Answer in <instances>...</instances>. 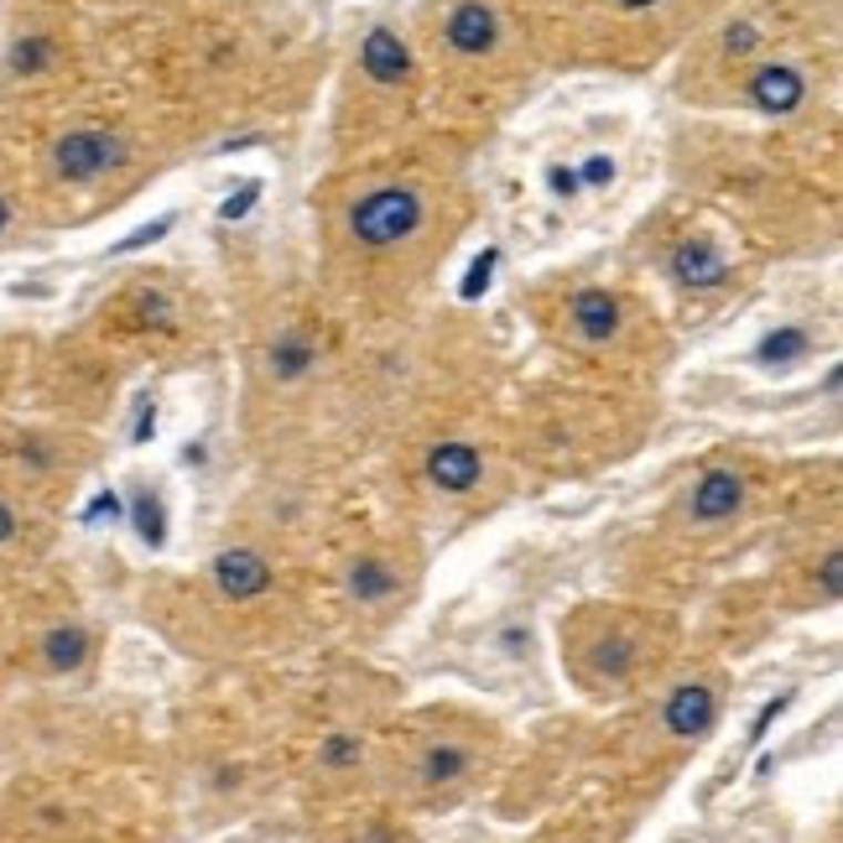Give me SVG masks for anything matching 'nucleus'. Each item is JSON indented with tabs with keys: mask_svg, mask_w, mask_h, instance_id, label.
Masks as SVG:
<instances>
[{
	"mask_svg": "<svg viewBox=\"0 0 843 843\" xmlns=\"http://www.w3.org/2000/svg\"><path fill=\"white\" fill-rule=\"evenodd\" d=\"M42 656H48L52 671H79L89 661V630L84 625H58L48 646H42Z\"/></svg>",
	"mask_w": 843,
	"mask_h": 843,
	"instance_id": "nucleus-12",
	"label": "nucleus"
},
{
	"mask_svg": "<svg viewBox=\"0 0 843 843\" xmlns=\"http://www.w3.org/2000/svg\"><path fill=\"white\" fill-rule=\"evenodd\" d=\"M723 42H729V52H750L755 32H750V27H729V37H723Z\"/></svg>",
	"mask_w": 843,
	"mask_h": 843,
	"instance_id": "nucleus-28",
	"label": "nucleus"
},
{
	"mask_svg": "<svg viewBox=\"0 0 843 843\" xmlns=\"http://www.w3.org/2000/svg\"><path fill=\"white\" fill-rule=\"evenodd\" d=\"M448 42L459 52H490L495 48V11L480 0H464L453 17H448Z\"/></svg>",
	"mask_w": 843,
	"mask_h": 843,
	"instance_id": "nucleus-6",
	"label": "nucleus"
},
{
	"mask_svg": "<svg viewBox=\"0 0 843 843\" xmlns=\"http://www.w3.org/2000/svg\"><path fill=\"white\" fill-rule=\"evenodd\" d=\"M495 260H500V250H480V256L469 260L464 281H459V297H464V302H480L484 297V287L495 281Z\"/></svg>",
	"mask_w": 843,
	"mask_h": 843,
	"instance_id": "nucleus-17",
	"label": "nucleus"
},
{
	"mask_svg": "<svg viewBox=\"0 0 843 843\" xmlns=\"http://www.w3.org/2000/svg\"><path fill=\"white\" fill-rule=\"evenodd\" d=\"M713 719H719V698H713V688H703V682H682V688H671V698L661 703V729H667L671 740H698V734L713 729Z\"/></svg>",
	"mask_w": 843,
	"mask_h": 843,
	"instance_id": "nucleus-3",
	"label": "nucleus"
},
{
	"mask_svg": "<svg viewBox=\"0 0 843 843\" xmlns=\"http://www.w3.org/2000/svg\"><path fill=\"white\" fill-rule=\"evenodd\" d=\"M52 58V42H42V37H32V42H21L17 52H11V69L17 73H37L42 63Z\"/></svg>",
	"mask_w": 843,
	"mask_h": 843,
	"instance_id": "nucleus-22",
	"label": "nucleus"
},
{
	"mask_svg": "<svg viewBox=\"0 0 843 843\" xmlns=\"http://www.w3.org/2000/svg\"><path fill=\"white\" fill-rule=\"evenodd\" d=\"M573 323L584 339L604 345V339H615V328H620V308H615V297L609 292H584L573 302Z\"/></svg>",
	"mask_w": 843,
	"mask_h": 843,
	"instance_id": "nucleus-10",
	"label": "nucleus"
},
{
	"mask_svg": "<svg viewBox=\"0 0 843 843\" xmlns=\"http://www.w3.org/2000/svg\"><path fill=\"white\" fill-rule=\"evenodd\" d=\"M428 474H432V484H438V490H448V495H464V490H474V484H480L484 459L469 443H443V448H432Z\"/></svg>",
	"mask_w": 843,
	"mask_h": 843,
	"instance_id": "nucleus-5",
	"label": "nucleus"
},
{
	"mask_svg": "<svg viewBox=\"0 0 843 843\" xmlns=\"http://www.w3.org/2000/svg\"><path fill=\"white\" fill-rule=\"evenodd\" d=\"M360 58H364V73H370V79H380V84H401V79L412 73V58H407V48H401V37L385 32V27L364 37Z\"/></svg>",
	"mask_w": 843,
	"mask_h": 843,
	"instance_id": "nucleus-7",
	"label": "nucleus"
},
{
	"mask_svg": "<svg viewBox=\"0 0 843 843\" xmlns=\"http://www.w3.org/2000/svg\"><path fill=\"white\" fill-rule=\"evenodd\" d=\"M125 156V146L115 136H104V131H69V136L52 146V162H58V173L63 177H100L110 173L115 162Z\"/></svg>",
	"mask_w": 843,
	"mask_h": 843,
	"instance_id": "nucleus-2",
	"label": "nucleus"
},
{
	"mask_svg": "<svg viewBox=\"0 0 843 843\" xmlns=\"http://www.w3.org/2000/svg\"><path fill=\"white\" fill-rule=\"evenodd\" d=\"M750 94H755L760 110L787 115V110H796V104H802V73H792V69H760L755 84H750Z\"/></svg>",
	"mask_w": 843,
	"mask_h": 843,
	"instance_id": "nucleus-9",
	"label": "nucleus"
},
{
	"mask_svg": "<svg viewBox=\"0 0 843 843\" xmlns=\"http://www.w3.org/2000/svg\"><path fill=\"white\" fill-rule=\"evenodd\" d=\"M152 428H156V412L146 407V412H141V428H136V443H146V438H152Z\"/></svg>",
	"mask_w": 843,
	"mask_h": 843,
	"instance_id": "nucleus-31",
	"label": "nucleus"
},
{
	"mask_svg": "<svg viewBox=\"0 0 843 843\" xmlns=\"http://www.w3.org/2000/svg\"><path fill=\"white\" fill-rule=\"evenodd\" d=\"M397 573H391V563H380V557H360L354 568H349V594L360 604H380V599H391L397 594Z\"/></svg>",
	"mask_w": 843,
	"mask_h": 843,
	"instance_id": "nucleus-11",
	"label": "nucleus"
},
{
	"mask_svg": "<svg viewBox=\"0 0 843 843\" xmlns=\"http://www.w3.org/2000/svg\"><path fill=\"white\" fill-rule=\"evenodd\" d=\"M552 188H557V193H578V177H573L568 167H552Z\"/></svg>",
	"mask_w": 843,
	"mask_h": 843,
	"instance_id": "nucleus-29",
	"label": "nucleus"
},
{
	"mask_svg": "<svg viewBox=\"0 0 843 843\" xmlns=\"http://www.w3.org/2000/svg\"><path fill=\"white\" fill-rule=\"evenodd\" d=\"M839 588H843V563H839V552H827V563H823V594H827V599H839Z\"/></svg>",
	"mask_w": 843,
	"mask_h": 843,
	"instance_id": "nucleus-25",
	"label": "nucleus"
},
{
	"mask_svg": "<svg viewBox=\"0 0 843 843\" xmlns=\"http://www.w3.org/2000/svg\"><path fill=\"white\" fill-rule=\"evenodd\" d=\"M584 177L588 183H609V177H615V162H609V156H594V162L584 167Z\"/></svg>",
	"mask_w": 843,
	"mask_h": 843,
	"instance_id": "nucleus-27",
	"label": "nucleus"
},
{
	"mask_svg": "<svg viewBox=\"0 0 843 843\" xmlns=\"http://www.w3.org/2000/svg\"><path fill=\"white\" fill-rule=\"evenodd\" d=\"M131 516H136V532H141L146 547H162V542H167V511H162V500L156 495H136Z\"/></svg>",
	"mask_w": 843,
	"mask_h": 843,
	"instance_id": "nucleus-15",
	"label": "nucleus"
},
{
	"mask_svg": "<svg viewBox=\"0 0 843 843\" xmlns=\"http://www.w3.org/2000/svg\"><path fill=\"white\" fill-rule=\"evenodd\" d=\"M6 224H11V208H6V198H0V229H6Z\"/></svg>",
	"mask_w": 843,
	"mask_h": 843,
	"instance_id": "nucleus-32",
	"label": "nucleus"
},
{
	"mask_svg": "<svg viewBox=\"0 0 843 843\" xmlns=\"http://www.w3.org/2000/svg\"><path fill=\"white\" fill-rule=\"evenodd\" d=\"M308 360H312V345H308V339H281V345L271 349L276 380H297L302 370H308Z\"/></svg>",
	"mask_w": 843,
	"mask_h": 843,
	"instance_id": "nucleus-16",
	"label": "nucleus"
},
{
	"mask_svg": "<svg viewBox=\"0 0 843 843\" xmlns=\"http://www.w3.org/2000/svg\"><path fill=\"white\" fill-rule=\"evenodd\" d=\"M464 771H469V750H459V744H438V750H428V765H422L428 787H448V781H459Z\"/></svg>",
	"mask_w": 843,
	"mask_h": 843,
	"instance_id": "nucleus-14",
	"label": "nucleus"
},
{
	"mask_svg": "<svg viewBox=\"0 0 843 843\" xmlns=\"http://www.w3.org/2000/svg\"><path fill=\"white\" fill-rule=\"evenodd\" d=\"M417 224H422V204L407 188H380L354 208V235L364 245H397L412 235Z\"/></svg>",
	"mask_w": 843,
	"mask_h": 843,
	"instance_id": "nucleus-1",
	"label": "nucleus"
},
{
	"mask_svg": "<svg viewBox=\"0 0 843 843\" xmlns=\"http://www.w3.org/2000/svg\"><path fill=\"white\" fill-rule=\"evenodd\" d=\"M17 536V516H11V505H0V542H11Z\"/></svg>",
	"mask_w": 843,
	"mask_h": 843,
	"instance_id": "nucleus-30",
	"label": "nucleus"
},
{
	"mask_svg": "<svg viewBox=\"0 0 843 843\" xmlns=\"http://www.w3.org/2000/svg\"><path fill=\"white\" fill-rule=\"evenodd\" d=\"M625 6H656V0H625Z\"/></svg>",
	"mask_w": 843,
	"mask_h": 843,
	"instance_id": "nucleus-33",
	"label": "nucleus"
},
{
	"mask_svg": "<svg viewBox=\"0 0 843 843\" xmlns=\"http://www.w3.org/2000/svg\"><path fill=\"white\" fill-rule=\"evenodd\" d=\"M214 588H219L224 599H260L266 588H271V568H266V557H256L250 547H229L214 557Z\"/></svg>",
	"mask_w": 843,
	"mask_h": 843,
	"instance_id": "nucleus-4",
	"label": "nucleus"
},
{
	"mask_svg": "<svg viewBox=\"0 0 843 843\" xmlns=\"http://www.w3.org/2000/svg\"><path fill=\"white\" fill-rule=\"evenodd\" d=\"M630 661H636V651H630V640H604L599 651H594V667L599 671H609V677H625V671H630Z\"/></svg>",
	"mask_w": 843,
	"mask_h": 843,
	"instance_id": "nucleus-20",
	"label": "nucleus"
},
{
	"mask_svg": "<svg viewBox=\"0 0 843 843\" xmlns=\"http://www.w3.org/2000/svg\"><path fill=\"white\" fill-rule=\"evenodd\" d=\"M104 516H110V521L121 516V500L110 495V490H104V495H94V505H89V511H84V521H89V526H94V521H104Z\"/></svg>",
	"mask_w": 843,
	"mask_h": 843,
	"instance_id": "nucleus-24",
	"label": "nucleus"
},
{
	"mask_svg": "<svg viewBox=\"0 0 843 843\" xmlns=\"http://www.w3.org/2000/svg\"><path fill=\"white\" fill-rule=\"evenodd\" d=\"M740 500H744L740 474L713 469V474L698 484V495H692V516L698 521H723V516H734V511H740Z\"/></svg>",
	"mask_w": 843,
	"mask_h": 843,
	"instance_id": "nucleus-8",
	"label": "nucleus"
},
{
	"mask_svg": "<svg viewBox=\"0 0 843 843\" xmlns=\"http://www.w3.org/2000/svg\"><path fill=\"white\" fill-rule=\"evenodd\" d=\"M318 755H323V765H328V771H349V765H360L364 740H360V734H328Z\"/></svg>",
	"mask_w": 843,
	"mask_h": 843,
	"instance_id": "nucleus-18",
	"label": "nucleus"
},
{
	"mask_svg": "<svg viewBox=\"0 0 843 843\" xmlns=\"http://www.w3.org/2000/svg\"><path fill=\"white\" fill-rule=\"evenodd\" d=\"M167 229H173V214H162L156 224H141V229H131V235L115 245V256H131V250H141V245H156L162 235H167Z\"/></svg>",
	"mask_w": 843,
	"mask_h": 843,
	"instance_id": "nucleus-21",
	"label": "nucleus"
},
{
	"mask_svg": "<svg viewBox=\"0 0 843 843\" xmlns=\"http://www.w3.org/2000/svg\"><path fill=\"white\" fill-rule=\"evenodd\" d=\"M808 349V333L802 328H781V333H771L765 345H760V364H787V360H796Z\"/></svg>",
	"mask_w": 843,
	"mask_h": 843,
	"instance_id": "nucleus-19",
	"label": "nucleus"
},
{
	"mask_svg": "<svg viewBox=\"0 0 843 843\" xmlns=\"http://www.w3.org/2000/svg\"><path fill=\"white\" fill-rule=\"evenodd\" d=\"M260 204V183H245L235 198H224V208H219V219H245L250 208Z\"/></svg>",
	"mask_w": 843,
	"mask_h": 843,
	"instance_id": "nucleus-23",
	"label": "nucleus"
},
{
	"mask_svg": "<svg viewBox=\"0 0 843 843\" xmlns=\"http://www.w3.org/2000/svg\"><path fill=\"white\" fill-rule=\"evenodd\" d=\"M792 703V698H787V692H781V698H771V703L760 708V719H755V729H750V740H760V734H765V729H771L775 723V713H781V708Z\"/></svg>",
	"mask_w": 843,
	"mask_h": 843,
	"instance_id": "nucleus-26",
	"label": "nucleus"
},
{
	"mask_svg": "<svg viewBox=\"0 0 843 843\" xmlns=\"http://www.w3.org/2000/svg\"><path fill=\"white\" fill-rule=\"evenodd\" d=\"M671 271H677L682 287H713V281H723V260L713 256L708 245H682V250L671 256Z\"/></svg>",
	"mask_w": 843,
	"mask_h": 843,
	"instance_id": "nucleus-13",
	"label": "nucleus"
}]
</instances>
